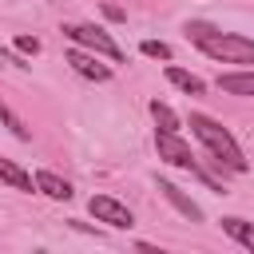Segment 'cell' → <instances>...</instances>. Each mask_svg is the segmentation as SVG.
<instances>
[{
  "label": "cell",
  "instance_id": "cell-3",
  "mask_svg": "<svg viewBox=\"0 0 254 254\" xmlns=\"http://www.w3.org/2000/svg\"><path fill=\"white\" fill-rule=\"evenodd\" d=\"M64 36H67L71 44H79V48L111 60V64H123V48H119L103 28H95V24H64Z\"/></svg>",
  "mask_w": 254,
  "mask_h": 254
},
{
  "label": "cell",
  "instance_id": "cell-16",
  "mask_svg": "<svg viewBox=\"0 0 254 254\" xmlns=\"http://www.w3.org/2000/svg\"><path fill=\"white\" fill-rule=\"evenodd\" d=\"M12 48H16L20 56H40V40H36V36H16Z\"/></svg>",
  "mask_w": 254,
  "mask_h": 254
},
{
  "label": "cell",
  "instance_id": "cell-15",
  "mask_svg": "<svg viewBox=\"0 0 254 254\" xmlns=\"http://www.w3.org/2000/svg\"><path fill=\"white\" fill-rule=\"evenodd\" d=\"M139 52H143V56H151V60H163V64H171V60H175L171 44H163V40H143V44H139Z\"/></svg>",
  "mask_w": 254,
  "mask_h": 254
},
{
  "label": "cell",
  "instance_id": "cell-17",
  "mask_svg": "<svg viewBox=\"0 0 254 254\" xmlns=\"http://www.w3.org/2000/svg\"><path fill=\"white\" fill-rule=\"evenodd\" d=\"M103 16H107V20H123V12H119L115 4H103Z\"/></svg>",
  "mask_w": 254,
  "mask_h": 254
},
{
  "label": "cell",
  "instance_id": "cell-9",
  "mask_svg": "<svg viewBox=\"0 0 254 254\" xmlns=\"http://www.w3.org/2000/svg\"><path fill=\"white\" fill-rule=\"evenodd\" d=\"M218 91H226V95H254V67L222 71L218 75Z\"/></svg>",
  "mask_w": 254,
  "mask_h": 254
},
{
  "label": "cell",
  "instance_id": "cell-8",
  "mask_svg": "<svg viewBox=\"0 0 254 254\" xmlns=\"http://www.w3.org/2000/svg\"><path fill=\"white\" fill-rule=\"evenodd\" d=\"M0 183H8V187L20 190V194H32V190H36V179H32L20 163H12V159H4V155H0Z\"/></svg>",
  "mask_w": 254,
  "mask_h": 254
},
{
  "label": "cell",
  "instance_id": "cell-1",
  "mask_svg": "<svg viewBox=\"0 0 254 254\" xmlns=\"http://www.w3.org/2000/svg\"><path fill=\"white\" fill-rule=\"evenodd\" d=\"M187 40L210 56L214 64H254V40L250 36H238V32H218L214 24L206 20H190L187 24Z\"/></svg>",
  "mask_w": 254,
  "mask_h": 254
},
{
  "label": "cell",
  "instance_id": "cell-13",
  "mask_svg": "<svg viewBox=\"0 0 254 254\" xmlns=\"http://www.w3.org/2000/svg\"><path fill=\"white\" fill-rule=\"evenodd\" d=\"M222 230L238 242V246H246V250H254V226L246 222V218H238V214H226L222 218Z\"/></svg>",
  "mask_w": 254,
  "mask_h": 254
},
{
  "label": "cell",
  "instance_id": "cell-4",
  "mask_svg": "<svg viewBox=\"0 0 254 254\" xmlns=\"http://www.w3.org/2000/svg\"><path fill=\"white\" fill-rule=\"evenodd\" d=\"M155 151H159V159L171 163V167L198 171V167H194V151H190V143H187L179 131H159V127H155Z\"/></svg>",
  "mask_w": 254,
  "mask_h": 254
},
{
  "label": "cell",
  "instance_id": "cell-5",
  "mask_svg": "<svg viewBox=\"0 0 254 254\" xmlns=\"http://www.w3.org/2000/svg\"><path fill=\"white\" fill-rule=\"evenodd\" d=\"M87 210L95 214V222H107L111 230H127V226L135 222V214H131L119 198H111V194H91V198H87Z\"/></svg>",
  "mask_w": 254,
  "mask_h": 254
},
{
  "label": "cell",
  "instance_id": "cell-14",
  "mask_svg": "<svg viewBox=\"0 0 254 254\" xmlns=\"http://www.w3.org/2000/svg\"><path fill=\"white\" fill-rule=\"evenodd\" d=\"M0 123H4V127H8V131H12L16 139H24V143L32 139V131H28V123H24V119H20V115H16V111H12V107H8L4 99H0Z\"/></svg>",
  "mask_w": 254,
  "mask_h": 254
},
{
  "label": "cell",
  "instance_id": "cell-7",
  "mask_svg": "<svg viewBox=\"0 0 254 254\" xmlns=\"http://www.w3.org/2000/svg\"><path fill=\"white\" fill-rule=\"evenodd\" d=\"M155 187L163 190V198H167V202H171V206H175L183 218H190V222H202V206H198L190 194H183V190H179L171 179H155Z\"/></svg>",
  "mask_w": 254,
  "mask_h": 254
},
{
  "label": "cell",
  "instance_id": "cell-6",
  "mask_svg": "<svg viewBox=\"0 0 254 254\" xmlns=\"http://www.w3.org/2000/svg\"><path fill=\"white\" fill-rule=\"evenodd\" d=\"M64 60L71 64V71H75V75H83V79H91V83H107V79H111V67H107V64H99V60H95V52H87V48H79V44H75Z\"/></svg>",
  "mask_w": 254,
  "mask_h": 254
},
{
  "label": "cell",
  "instance_id": "cell-10",
  "mask_svg": "<svg viewBox=\"0 0 254 254\" xmlns=\"http://www.w3.org/2000/svg\"><path fill=\"white\" fill-rule=\"evenodd\" d=\"M36 190L40 194H48V198H56V202H67L75 190H71V183L67 179H60V175H52V171H40L36 175Z\"/></svg>",
  "mask_w": 254,
  "mask_h": 254
},
{
  "label": "cell",
  "instance_id": "cell-11",
  "mask_svg": "<svg viewBox=\"0 0 254 254\" xmlns=\"http://www.w3.org/2000/svg\"><path fill=\"white\" fill-rule=\"evenodd\" d=\"M147 111H151V119H155V127H159V131H183V119H179V111H175L171 103L151 99V103H147Z\"/></svg>",
  "mask_w": 254,
  "mask_h": 254
},
{
  "label": "cell",
  "instance_id": "cell-2",
  "mask_svg": "<svg viewBox=\"0 0 254 254\" xmlns=\"http://www.w3.org/2000/svg\"><path fill=\"white\" fill-rule=\"evenodd\" d=\"M190 135L214 155V163L218 167H226V171H234V175H242L250 163H246V155H242V147H238V139L218 123V119H210V115H202V111H190Z\"/></svg>",
  "mask_w": 254,
  "mask_h": 254
},
{
  "label": "cell",
  "instance_id": "cell-12",
  "mask_svg": "<svg viewBox=\"0 0 254 254\" xmlns=\"http://www.w3.org/2000/svg\"><path fill=\"white\" fill-rule=\"evenodd\" d=\"M163 75H167L179 91H187V95H202V91H206V83H202L198 75H190V71H183V67H175V64H167Z\"/></svg>",
  "mask_w": 254,
  "mask_h": 254
}]
</instances>
